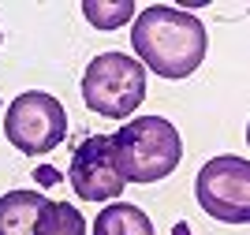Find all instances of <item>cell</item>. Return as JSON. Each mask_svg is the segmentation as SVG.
<instances>
[{
    "instance_id": "1",
    "label": "cell",
    "mask_w": 250,
    "mask_h": 235,
    "mask_svg": "<svg viewBox=\"0 0 250 235\" xmlns=\"http://www.w3.org/2000/svg\"><path fill=\"white\" fill-rule=\"evenodd\" d=\"M131 45H135L142 67L176 82L202 67L209 38L198 15L168 8V4H149L131 26Z\"/></svg>"
},
{
    "instance_id": "2",
    "label": "cell",
    "mask_w": 250,
    "mask_h": 235,
    "mask_svg": "<svg viewBox=\"0 0 250 235\" xmlns=\"http://www.w3.org/2000/svg\"><path fill=\"white\" fill-rule=\"evenodd\" d=\"M112 153L124 183H157L183 161V138L165 116H135L112 134Z\"/></svg>"
},
{
    "instance_id": "3",
    "label": "cell",
    "mask_w": 250,
    "mask_h": 235,
    "mask_svg": "<svg viewBox=\"0 0 250 235\" xmlns=\"http://www.w3.org/2000/svg\"><path fill=\"white\" fill-rule=\"evenodd\" d=\"M83 101L104 120H127L146 101V67L127 52H97L83 75Z\"/></svg>"
},
{
    "instance_id": "4",
    "label": "cell",
    "mask_w": 250,
    "mask_h": 235,
    "mask_svg": "<svg viewBox=\"0 0 250 235\" xmlns=\"http://www.w3.org/2000/svg\"><path fill=\"white\" fill-rule=\"evenodd\" d=\"M4 134L26 157L49 153L67 134V112H63V105L52 93L26 90L8 105V112H4Z\"/></svg>"
},
{
    "instance_id": "5",
    "label": "cell",
    "mask_w": 250,
    "mask_h": 235,
    "mask_svg": "<svg viewBox=\"0 0 250 235\" xmlns=\"http://www.w3.org/2000/svg\"><path fill=\"white\" fill-rule=\"evenodd\" d=\"M194 198L213 220L224 224H247L250 220V164L247 157L224 153L198 168Z\"/></svg>"
},
{
    "instance_id": "6",
    "label": "cell",
    "mask_w": 250,
    "mask_h": 235,
    "mask_svg": "<svg viewBox=\"0 0 250 235\" xmlns=\"http://www.w3.org/2000/svg\"><path fill=\"white\" fill-rule=\"evenodd\" d=\"M67 183L75 187V194L86 202H116L124 191V175L112 153V138L108 134H90L83 146L75 150L71 164H67Z\"/></svg>"
},
{
    "instance_id": "7",
    "label": "cell",
    "mask_w": 250,
    "mask_h": 235,
    "mask_svg": "<svg viewBox=\"0 0 250 235\" xmlns=\"http://www.w3.org/2000/svg\"><path fill=\"white\" fill-rule=\"evenodd\" d=\"M45 202L49 198L38 191H8L0 198V235H34Z\"/></svg>"
},
{
    "instance_id": "8",
    "label": "cell",
    "mask_w": 250,
    "mask_h": 235,
    "mask_svg": "<svg viewBox=\"0 0 250 235\" xmlns=\"http://www.w3.org/2000/svg\"><path fill=\"white\" fill-rule=\"evenodd\" d=\"M94 235H153L146 209L131 202H108L94 220Z\"/></svg>"
},
{
    "instance_id": "9",
    "label": "cell",
    "mask_w": 250,
    "mask_h": 235,
    "mask_svg": "<svg viewBox=\"0 0 250 235\" xmlns=\"http://www.w3.org/2000/svg\"><path fill=\"white\" fill-rule=\"evenodd\" d=\"M34 235H86V216L71 202H45Z\"/></svg>"
},
{
    "instance_id": "10",
    "label": "cell",
    "mask_w": 250,
    "mask_h": 235,
    "mask_svg": "<svg viewBox=\"0 0 250 235\" xmlns=\"http://www.w3.org/2000/svg\"><path fill=\"white\" fill-rule=\"evenodd\" d=\"M83 15L86 22H94L97 30H120L124 22H131V15H135V4L131 0H86L83 4Z\"/></svg>"
},
{
    "instance_id": "11",
    "label": "cell",
    "mask_w": 250,
    "mask_h": 235,
    "mask_svg": "<svg viewBox=\"0 0 250 235\" xmlns=\"http://www.w3.org/2000/svg\"><path fill=\"white\" fill-rule=\"evenodd\" d=\"M0 41H4V34H0Z\"/></svg>"
}]
</instances>
